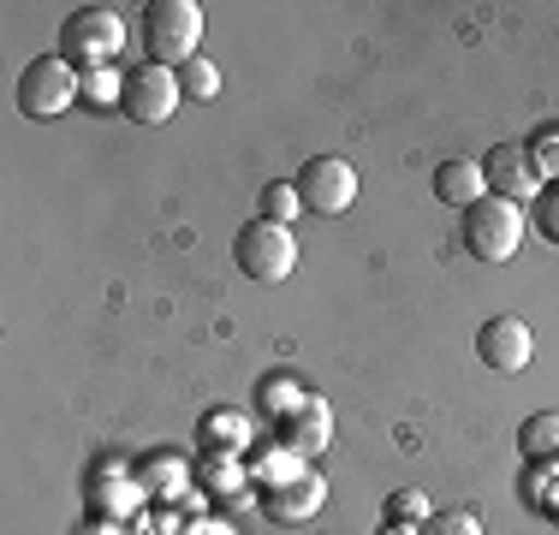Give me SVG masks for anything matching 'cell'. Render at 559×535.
Instances as JSON below:
<instances>
[{
  "instance_id": "8",
  "label": "cell",
  "mask_w": 559,
  "mask_h": 535,
  "mask_svg": "<svg viewBox=\"0 0 559 535\" xmlns=\"http://www.w3.org/2000/svg\"><path fill=\"white\" fill-rule=\"evenodd\" d=\"M476 357L495 374H524L530 357H536V333H530L524 316H495L476 328Z\"/></svg>"
},
{
  "instance_id": "13",
  "label": "cell",
  "mask_w": 559,
  "mask_h": 535,
  "mask_svg": "<svg viewBox=\"0 0 559 535\" xmlns=\"http://www.w3.org/2000/svg\"><path fill=\"white\" fill-rule=\"evenodd\" d=\"M310 399H316V393L298 381V374H286V369H280V374H262V381H257V411H262L269 423H292L304 405H310Z\"/></svg>"
},
{
  "instance_id": "20",
  "label": "cell",
  "mask_w": 559,
  "mask_h": 535,
  "mask_svg": "<svg viewBox=\"0 0 559 535\" xmlns=\"http://www.w3.org/2000/svg\"><path fill=\"white\" fill-rule=\"evenodd\" d=\"M524 500L536 506L548 524H559V464H530L524 476Z\"/></svg>"
},
{
  "instance_id": "12",
  "label": "cell",
  "mask_w": 559,
  "mask_h": 535,
  "mask_svg": "<svg viewBox=\"0 0 559 535\" xmlns=\"http://www.w3.org/2000/svg\"><path fill=\"white\" fill-rule=\"evenodd\" d=\"M280 440H286L292 452H304V459L334 447V411H328V399H310L292 423H280Z\"/></svg>"
},
{
  "instance_id": "4",
  "label": "cell",
  "mask_w": 559,
  "mask_h": 535,
  "mask_svg": "<svg viewBox=\"0 0 559 535\" xmlns=\"http://www.w3.org/2000/svg\"><path fill=\"white\" fill-rule=\"evenodd\" d=\"M233 257H238V268H245L257 286H286L292 268H298V238H292V226L250 221V226H238Z\"/></svg>"
},
{
  "instance_id": "7",
  "label": "cell",
  "mask_w": 559,
  "mask_h": 535,
  "mask_svg": "<svg viewBox=\"0 0 559 535\" xmlns=\"http://www.w3.org/2000/svg\"><path fill=\"white\" fill-rule=\"evenodd\" d=\"M179 72L173 66H155L143 60L138 72H126V107L119 114H131L138 126H167L173 114H179Z\"/></svg>"
},
{
  "instance_id": "19",
  "label": "cell",
  "mask_w": 559,
  "mask_h": 535,
  "mask_svg": "<svg viewBox=\"0 0 559 535\" xmlns=\"http://www.w3.org/2000/svg\"><path fill=\"white\" fill-rule=\"evenodd\" d=\"M304 214V197H298V185H286V179H274V185H262V197H257V221H274V226H292Z\"/></svg>"
},
{
  "instance_id": "17",
  "label": "cell",
  "mask_w": 559,
  "mask_h": 535,
  "mask_svg": "<svg viewBox=\"0 0 559 535\" xmlns=\"http://www.w3.org/2000/svg\"><path fill=\"white\" fill-rule=\"evenodd\" d=\"M138 482L155 494V500H179L185 482H191V471H185V464L173 459V452H150V459L138 464Z\"/></svg>"
},
{
  "instance_id": "22",
  "label": "cell",
  "mask_w": 559,
  "mask_h": 535,
  "mask_svg": "<svg viewBox=\"0 0 559 535\" xmlns=\"http://www.w3.org/2000/svg\"><path fill=\"white\" fill-rule=\"evenodd\" d=\"M138 506H143V482H138V476L102 482V488H96V512H108V518H131Z\"/></svg>"
},
{
  "instance_id": "18",
  "label": "cell",
  "mask_w": 559,
  "mask_h": 535,
  "mask_svg": "<svg viewBox=\"0 0 559 535\" xmlns=\"http://www.w3.org/2000/svg\"><path fill=\"white\" fill-rule=\"evenodd\" d=\"M250 476H257L262 488H286V482L304 476V452H292L286 440H280V447H262L257 459H250Z\"/></svg>"
},
{
  "instance_id": "3",
  "label": "cell",
  "mask_w": 559,
  "mask_h": 535,
  "mask_svg": "<svg viewBox=\"0 0 559 535\" xmlns=\"http://www.w3.org/2000/svg\"><path fill=\"white\" fill-rule=\"evenodd\" d=\"M459 238L476 262H512L518 245H524V209L500 203V197H483L476 209H464Z\"/></svg>"
},
{
  "instance_id": "14",
  "label": "cell",
  "mask_w": 559,
  "mask_h": 535,
  "mask_svg": "<svg viewBox=\"0 0 559 535\" xmlns=\"http://www.w3.org/2000/svg\"><path fill=\"white\" fill-rule=\"evenodd\" d=\"M197 482H203V494H215V500H233V494L250 488V464L238 459V452H203Z\"/></svg>"
},
{
  "instance_id": "9",
  "label": "cell",
  "mask_w": 559,
  "mask_h": 535,
  "mask_svg": "<svg viewBox=\"0 0 559 535\" xmlns=\"http://www.w3.org/2000/svg\"><path fill=\"white\" fill-rule=\"evenodd\" d=\"M488 173V197H500V203H542V173L536 160H530V150H518V143H500V150H488L483 160Z\"/></svg>"
},
{
  "instance_id": "16",
  "label": "cell",
  "mask_w": 559,
  "mask_h": 535,
  "mask_svg": "<svg viewBox=\"0 0 559 535\" xmlns=\"http://www.w3.org/2000/svg\"><path fill=\"white\" fill-rule=\"evenodd\" d=\"M518 447H524L530 464H559V411H536V417H524Z\"/></svg>"
},
{
  "instance_id": "15",
  "label": "cell",
  "mask_w": 559,
  "mask_h": 535,
  "mask_svg": "<svg viewBox=\"0 0 559 535\" xmlns=\"http://www.w3.org/2000/svg\"><path fill=\"white\" fill-rule=\"evenodd\" d=\"M197 440H203V452H238L245 459V447H250V417L245 411H209L203 423H197Z\"/></svg>"
},
{
  "instance_id": "29",
  "label": "cell",
  "mask_w": 559,
  "mask_h": 535,
  "mask_svg": "<svg viewBox=\"0 0 559 535\" xmlns=\"http://www.w3.org/2000/svg\"><path fill=\"white\" fill-rule=\"evenodd\" d=\"M381 535H423V530H417V524H388Z\"/></svg>"
},
{
  "instance_id": "28",
  "label": "cell",
  "mask_w": 559,
  "mask_h": 535,
  "mask_svg": "<svg viewBox=\"0 0 559 535\" xmlns=\"http://www.w3.org/2000/svg\"><path fill=\"white\" fill-rule=\"evenodd\" d=\"M185 535H238V530H233V524H215V518H197Z\"/></svg>"
},
{
  "instance_id": "1",
  "label": "cell",
  "mask_w": 559,
  "mask_h": 535,
  "mask_svg": "<svg viewBox=\"0 0 559 535\" xmlns=\"http://www.w3.org/2000/svg\"><path fill=\"white\" fill-rule=\"evenodd\" d=\"M126 54V19L114 7H78L60 24V60L84 66V72H108Z\"/></svg>"
},
{
  "instance_id": "2",
  "label": "cell",
  "mask_w": 559,
  "mask_h": 535,
  "mask_svg": "<svg viewBox=\"0 0 559 535\" xmlns=\"http://www.w3.org/2000/svg\"><path fill=\"white\" fill-rule=\"evenodd\" d=\"M197 43H203V7L197 0H150L143 7V48L155 66L179 72L185 60H197Z\"/></svg>"
},
{
  "instance_id": "26",
  "label": "cell",
  "mask_w": 559,
  "mask_h": 535,
  "mask_svg": "<svg viewBox=\"0 0 559 535\" xmlns=\"http://www.w3.org/2000/svg\"><path fill=\"white\" fill-rule=\"evenodd\" d=\"M530 160H536L542 185H559V131H542L536 150H530Z\"/></svg>"
},
{
  "instance_id": "5",
  "label": "cell",
  "mask_w": 559,
  "mask_h": 535,
  "mask_svg": "<svg viewBox=\"0 0 559 535\" xmlns=\"http://www.w3.org/2000/svg\"><path fill=\"white\" fill-rule=\"evenodd\" d=\"M78 96H84V78H78V66L60 60V54L31 60V66H24V78H19V107H24L31 119H60V114H72Z\"/></svg>"
},
{
  "instance_id": "27",
  "label": "cell",
  "mask_w": 559,
  "mask_h": 535,
  "mask_svg": "<svg viewBox=\"0 0 559 535\" xmlns=\"http://www.w3.org/2000/svg\"><path fill=\"white\" fill-rule=\"evenodd\" d=\"M536 226H542V238H548V245H559V185H548V191H542Z\"/></svg>"
},
{
  "instance_id": "21",
  "label": "cell",
  "mask_w": 559,
  "mask_h": 535,
  "mask_svg": "<svg viewBox=\"0 0 559 535\" xmlns=\"http://www.w3.org/2000/svg\"><path fill=\"white\" fill-rule=\"evenodd\" d=\"M179 96H185V102H215V96H221L215 60H185V66H179Z\"/></svg>"
},
{
  "instance_id": "6",
  "label": "cell",
  "mask_w": 559,
  "mask_h": 535,
  "mask_svg": "<svg viewBox=\"0 0 559 535\" xmlns=\"http://www.w3.org/2000/svg\"><path fill=\"white\" fill-rule=\"evenodd\" d=\"M292 185H298V197H304V209H310V214H345L357 203V167L345 155L304 160V173Z\"/></svg>"
},
{
  "instance_id": "11",
  "label": "cell",
  "mask_w": 559,
  "mask_h": 535,
  "mask_svg": "<svg viewBox=\"0 0 559 535\" xmlns=\"http://www.w3.org/2000/svg\"><path fill=\"white\" fill-rule=\"evenodd\" d=\"M435 197H441L447 209H476L488 197V173H483V160H464V155H452L435 167Z\"/></svg>"
},
{
  "instance_id": "23",
  "label": "cell",
  "mask_w": 559,
  "mask_h": 535,
  "mask_svg": "<svg viewBox=\"0 0 559 535\" xmlns=\"http://www.w3.org/2000/svg\"><path fill=\"white\" fill-rule=\"evenodd\" d=\"M429 518H435V506H429V494H423V488H393L388 494V524H429Z\"/></svg>"
},
{
  "instance_id": "25",
  "label": "cell",
  "mask_w": 559,
  "mask_h": 535,
  "mask_svg": "<svg viewBox=\"0 0 559 535\" xmlns=\"http://www.w3.org/2000/svg\"><path fill=\"white\" fill-rule=\"evenodd\" d=\"M423 535H483V518L476 512H435L423 524Z\"/></svg>"
},
{
  "instance_id": "24",
  "label": "cell",
  "mask_w": 559,
  "mask_h": 535,
  "mask_svg": "<svg viewBox=\"0 0 559 535\" xmlns=\"http://www.w3.org/2000/svg\"><path fill=\"white\" fill-rule=\"evenodd\" d=\"M84 102L90 107H126V78L114 72H84Z\"/></svg>"
},
{
  "instance_id": "10",
  "label": "cell",
  "mask_w": 559,
  "mask_h": 535,
  "mask_svg": "<svg viewBox=\"0 0 559 535\" xmlns=\"http://www.w3.org/2000/svg\"><path fill=\"white\" fill-rule=\"evenodd\" d=\"M322 506H328V482L316 476V471H304L298 482H286V488H269V494H262V512H269L274 524H310Z\"/></svg>"
}]
</instances>
